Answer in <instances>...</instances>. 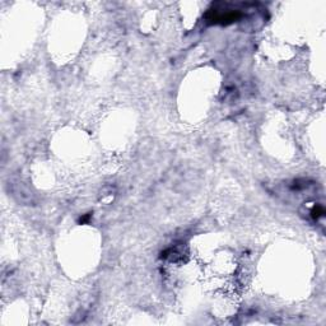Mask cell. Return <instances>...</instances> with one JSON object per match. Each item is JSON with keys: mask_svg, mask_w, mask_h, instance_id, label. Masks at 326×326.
Returning <instances> with one entry per match:
<instances>
[{"mask_svg": "<svg viewBox=\"0 0 326 326\" xmlns=\"http://www.w3.org/2000/svg\"><path fill=\"white\" fill-rule=\"evenodd\" d=\"M321 215H324V208L322 206H315V209L312 210V217L315 219H317V218L321 217Z\"/></svg>", "mask_w": 326, "mask_h": 326, "instance_id": "1", "label": "cell"}]
</instances>
